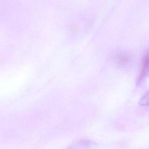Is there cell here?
I'll list each match as a JSON object with an SVG mask.
<instances>
[{
  "mask_svg": "<svg viewBox=\"0 0 149 149\" xmlns=\"http://www.w3.org/2000/svg\"><path fill=\"white\" fill-rule=\"evenodd\" d=\"M148 52L147 51L146 53L144 54V57H143V66H142L141 71V72L139 74V76L137 78V84H141L142 83V81H143L144 79L147 75V73H148Z\"/></svg>",
  "mask_w": 149,
  "mask_h": 149,
  "instance_id": "6da1fadb",
  "label": "cell"
},
{
  "mask_svg": "<svg viewBox=\"0 0 149 149\" xmlns=\"http://www.w3.org/2000/svg\"><path fill=\"white\" fill-rule=\"evenodd\" d=\"M140 104L141 105H146L148 104V91H147L140 100Z\"/></svg>",
  "mask_w": 149,
  "mask_h": 149,
  "instance_id": "7a4b0ae2",
  "label": "cell"
}]
</instances>
